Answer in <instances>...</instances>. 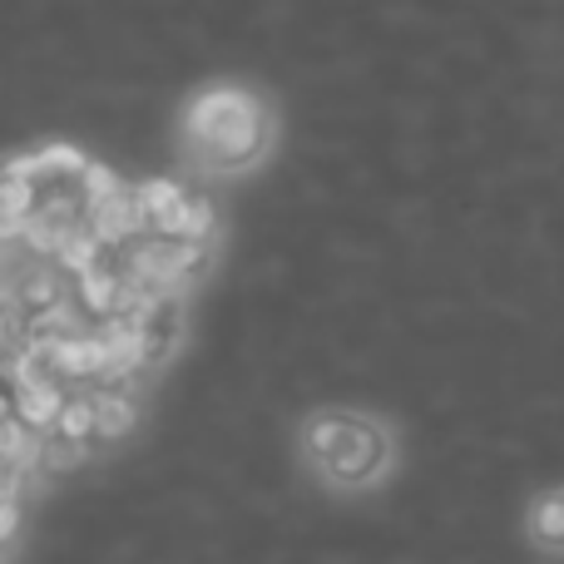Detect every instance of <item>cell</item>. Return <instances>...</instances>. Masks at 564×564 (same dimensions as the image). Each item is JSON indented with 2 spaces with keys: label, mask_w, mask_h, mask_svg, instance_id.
Masks as SVG:
<instances>
[{
  "label": "cell",
  "mask_w": 564,
  "mask_h": 564,
  "mask_svg": "<svg viewBox=\"0 0 564 564\" xmlns=\"http://www.w3.org/2000/svg\"><path fill=\"white\" fill-rule=\"evenodd\" d=\"M188 139L208 164L228 169L243 164L263 149V109L248 89L238 85H214L188 105Z\"/></svg>",
  "instance_id": "6da1fadb"
},
{
  "label": "cell",
  "mask_w": 564,
  "mask_h": 564,
  "mask_svg": "<svg viewBox=\"0 0 564 564\" xmlns=\"http://www.w3.org/2000/svg\"><path fill=\"white\" fill-rule=\"evenodd\" d=\"M307 446L322 460V470H332L337 480H361L381 466L387 456V441L371 421L361 416H341V411H322L307 426Z\"/></svg>",
  "instance_id": "7a4b0ae2"
},
{
  "label": "cell",
  "mask_w": 564,
  "mask_h": 564,
  "mask_svg": "<svg viewBox=\"0 0 564 564\" xmlns=\"http://www.w3.org/2000/svg\"><path fill=\"white\" fill-rule=\"evenodd\" d=\"M95 397V436H119L134 426V397L129 391H89Z\"/></svg>",
  "instance_id": "3957f363"
},
{
  "label": "cell",
  "mask_w": 564,
  "mask_h": 564,
  "mask_svg": "<svg viewBox=\"0 0 564 564\" xmlns=\"http://www.w3.org/2000/svg\"><path fill=\"white\" fill-rule=\"evenodd\" d=\"M50 431H59V436H75V441L95 436V397H89V391H69L65 411H59V421Z\"/></svg>",
  "instance_id": "277c9868"
},
{
  "label": "cell",
  "mask_w": 564,
  "mask_h": 564,
  "mask_svg": "<svg viewBox=\"0 0 564 564\" xmlns=\"http://www.w3.org/2000/svg\"><path fill=\"white\" fill-rule=\"evenodd\" d=\"M535 535L545 540V545H564V496H545L535 506Z\"/></svg>",
  "instance_id": "5b68a950"
}]
</instances>
